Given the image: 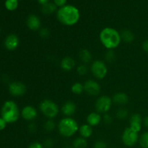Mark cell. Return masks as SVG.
Masks as SVG:
<instances>
[{
    "label": "cell",
    "instance_id": "6da1fadb",
    "mask_svg": "<svg viewBox=\"0 0 148 148\" xmlns=\"http://www.w3.org/2000/svg\"><path fill=\"white\" fill-rule=\"evenodd\" d=\"M58 20L66 26H72L77 24L80 18V13L76 7L67 4L60 7L56 13Z\"/></svg>",
    "mask_w": 148,
    "mask_h": 148
},
{
    "label": "cell",
    "instance_id": "7a4b0ae2",
    "mask_svg": "<svg viewBox=\"0 0 148 148\" xmlns=\"http://www.w3.org/2000/svg\"><path fill=\"white\" fill-rule=\"evenodd\" d=\"M100 40L105 48L113 50L119 46L121 41L120 33L112 27H105L99 35Z\"/></svg>",
    "mask_w": 148,
    "mask_h": 148
},
{
    "label": "cell",
    "instance_id": "3957f363",
    "mask_svg": "<svg viewBox=\"0 0 148 148\" xmlns=\"http://www.w3.org/2000/svg\"><path fill=\"white\" fill-rule=\"evenodd\" d=\"M79 125L76 120L71 117H65L59 121L58 124V130L59 134L64 137L73 136L79 131Z\"/></svg>",
    "mask_w": 148,
    "mask_h": 148
},
{
    "label": "cell",
    "instance_id": "277c9868",
    "mask_svg": "<svg viewBox=\"0 0 148 148\" xmlns=\"http://www.w3.org/2000/svg\"><path fill=\"white\" fill-rule=\"evenodd\" d=\"M20 116V111L17 104L12 101L5 102L1 108V118L7 123H14Z\"/></svg>",
    "mask_w": 148,
    "mask_h": 148
},
{
    "label": "cell",
    "instance_id": "5b68a950",
    "mask_svg": "<svg viewBox=\"0 0 148 148\" xmlns=\"http://www.w3.org/2000/svg\"><path fill=\"white\" fill-rule=\"evenodd\" d=\"M39 108L42 114L50 119L55 118L59 111L57 104L51 100L49 99L42 101L39 105Z\"/></svg>",
    "mask_w": 148,
    "mask_h": 148
},
{
    "label": "cell",
    "instance_id": "8992f818",
    "mask_svg": "<svg viewBox=\"0 0 148 148\" xmlns=\"http://www.w3.org/2000/svg\"><path fill=\"white\" fill-rule=\"evenodd\" d=\"M90 70L93 76L98 79L105 78L108 73V68L106 64L101 60L94 61L91 64Z\"/></svg>",
    "mask_w": 148,
    "mask_h": 148
},
{
    "label": "cell",
    "instance_id": "52a82bcc",
    "mask_svg": "<svg viewBox=\"0 0 148 148\" xmlns=\"http://www.w3.org/2000/svg\"><path fill=\"white\" fill-rule=\"evenodd\" d=\"M112 103V98L107 95H103L97 99L95 105V109L100 114H106L111 109Z\"/></svg>",
    "mask_w": 148,
    "mask_h": 148
},
{
    "label": "cell",
    "instance_id": "ba28073f",
    "mask_svg": "<svg viewBox=\"0 0 148 148\" xmlns=\"http://www.w3.org/2000/svg\"><path fill=\"white\" fill-rule=\"evenodd\" d=\"M138 132L130 127L126 128L122 134V142L126 146L132 147L138 141Z\"/></svg>",
    "mask_w": 148,
    "mask_h": 148
},
{
    "label": "cell",
    "instance_id": "9c48e42d",
    "mask_svg": "<svg viewBox=\"0 0 148 148\" xmlns=\"http://www.w3.org/2000/svg\"><path fill=\"white\" fill-rule=\"evenodd\" d=\"M84 89L88 95L95 96L101 92V88L98 82L92 79H88L84 83Z\"/></svg>",
    "mask_w": 148,
    "mask_h": 148
},
{
    "label": "cell",
    "instance_id": "30bf717a",
    "mask_svg": "<svg viewBox=\"0 0 148 148\" xmlns=\"http://www.w3.org/2000/svg\"><path fill=\"white\" fill-rule=\"evenodd\" d=\"M26 86L20 82H13L9 85V91L14 96H21L26 92Z\"/></svg>",
    "mask_w": 148,
    "mask_h": 148
},
{
    "label": "cell",
    "instance_id": "8fae6325",
    "mask_svg": "<svg viewBox=\"0 0 148 148\" xmlns=\"http://www.w3.org/2000/svg\"><path fill=\"white\" fill-rule=\"evenodd\" d=\"M21 115L26 121H33L38 116L37 110L31 106H27L22 110Z\"/></svg>",
    "mask_w": 148,
    "mask_h": 148
},
{
    "label": "cell",
    "instance_id": "7c38bea8",
    "mask_svg": "<svg viewBox=\"0 0 148 148\" xmlns=\"http://www.w3.org/2000/svg\"><path fill=\"white\" fill-rule=\"evenodd\" d=\"M20 43L18 37L14 34H10L7 36L4 41V45L7 49L10 51H13L17 49Z\"/></svg>",
    "mask_w": 148,
    "mask_h": 148
},
{
    "label": "cell",
    "instance_id": "4fadbf2b",
    "mask_svg": "<svg viewBox=\"0 0 148 148\" xmlns=\"http://www.w3.org/2000/svg\"><path fill=\"white\" fill-rule=\"evenodd\" d=\"M41 23L40 18L36 14H30L27 19V26L30 30L36 31L40 29Z\"/></svg>",
    "mask_w": 148,
    "mask_h": 148
},
{
    "label": "cell",
    "instance_id": "5bb4252c",
    "mask_svg": "<svg viewBox=\"0 0 148 148\" xmlns=\"http://www.w3.org/2000/svg\"><path fill=\"white\" fill-rule=\"evenodd\" d=\"M130 127L137 132L141 130L142 128V117L139 114H134L130 118Z\"/></svg>",
    "mask_w": 148,
    "mask_h": 148
},
{
    "label": "cell",
    "instance_id": "9a60e30c",
    "mask_svg": "<svg viewBox=\"0 0 148 148\" xmlns=\"http://www.w3.org/2000/svg\"><path fill=\"white\" fill-rule=\"evenodd\" d=\"M76 105L72 101H67L62 107V112L66 117H70L76 111Z\"/></svg>",
    "mask_w": 148,
    "mask_h": 148
},
{
    "label": "cell",
    "instance_id": "2e32d148",
    "mask_svg": "<svg viewBox=\"0 0 148 148\" xmlns=\"http://www.w3.org/2000/svg\"><path fill=\"white\" fill-rule=\"evenodd\" d=\"M86 120L88 124H89L90 127H96V126H98L101 123V120H102V117L100 115L99 113L92 112L88 114Z\"/></svg>",
    "mask_w": 148,
    "mask_h": 148
},
{
    "label": "cell",
    "instance_id": "e0dca14e",
    "mask_svg": "<svg viewBox=\"0 0 148 148\" xmlns=\"http://www.w3.org/2000/svg\"><path fill=\"white\" fill-rule=\"evenodd\" d=\"M112 101L115 103L116 105L124 106L128 103L129 102V97L124 92H117L113 96Z\"/></svg>",
    "mask_w": 148,
    "mask_h": 148
},
{
    "label": "cell",
    "instance_id": "ac0fdd59",
    "mask_svg": "<svg viewBox=\"0 0 148 148\" xmlns=\"http://www.w3.org/2000/svg\"><path fill=\"white\" fill-rule=\"evenodd\" d=\"M61 68L64 71H71L75 66V61L70 56H66L60 63Z\"/></svg>",
    "mask_w": 148,
    "mask_h": 148
},
{
    "label": "cell",
    "instance_id": "d6986e66",
    "mask_svg": "<svg viewBox=\"0 0 148 148\" xmlns=\"http://www.w3.org/2000/svg\"><path fill=\"white\" fill-rule=\"evenodd\" d=\"M79 132L81 137L85 139L90 137L92 136V132H93L92 127L88 124H82V126H80V127L79 128Z\"/></svg>",
    "mask_w": 148,
    "mask_h": 148
},
{
    "label": "cell",
    "instance_id": "ffe728a7",
    "mask_svg": "<svg viewBox=\"0 0 148 148\" xmlns=\"http://www.w3.org/2000/svg\"><path fill=\"white\" fill-rule=\"evenodd\" d=\"M79 57L80 60L83 62L84 64H88L92 61V53H90L89 50L86 49H82L79 51Z\"/></svg>",
    "mask_w": 148,
    "mask_h": 148
},
{
    "label": "cell",
    "instance_id": "44dd1931",
    "mask_svg": "<svg viewBox=\"0 0 148 148\" xmlns=\"http://www.w3.org/2000/svg\"><path fill=\"white\" fill-rule=\"evenodd\" d=\"M121 40L126 43H132L134 40V35L130 30H123L120 33Z\"/></svg>",
    "mask_w": 148,
    "mask_h": 148
},
{
    "label": "cell",
    "instance_id": "7402d4cb",
    "mask_svg": "<svg viewBox=\"0 0 148 148\" xmlns=\"http://www.w3.org/2000/svg\"><path fill=\"white\" fill-rule=\"evenodd\" d=\"M56 7H57V6H56L54 3L49 2L47 3V4H45V5L42 6V12L44 14L49 15V14H52V13H53L56 11Z\"/></svg>",
    "mask_w": 148,
    "mask_h": 148
},
{
    "label": "cell",
    "instance_id": "603a6c76",
    "mask_svg": "<svg viewBox=\"0 0 148 148\" xmlns=\"http://www.w3.org/2000/svg\"><path fill=\"white\" fill-rule=\"evenodd\" d=\"M73 147L74 148H85L88 145V142L86 139L83 137H77L73 141Z\"/></svg>",
    "mask_w": 148,
    "mask_h": 148
},
{
    "label": "cell",
    "instance_id": "cb8c5ba5",
    "mask_svg": "<svg viewBox=\"0 0 148 148\" xmlns=\"http://www.w3.org/2000/svg\"><path fill=\"white\" fill-rule=\"evenodd\" d=\"M71 90L73 92L74 94H76V95H80L83 92V91H85L84 89V85H82L80 82H75V84H73L71 88Z\"/></svg>",
    "mask_w": 148,
    "mask_h": 148
},
{
    "label": "cell",
    "instance_id": "d4e9b609",
    "mask_svg": "<svg viewBox=\"0 0 148 148\" xmlns=\"http://www.w3.org/2000/svg\"><path fill=\"white\" fill-rule=\"evenodd\" d=\"M18 7V0H6L5 7L10 11H14Z\"/></svg>",
    "mask_w": 148,
    "mask_h": 148
},
{
    "label": "cell",
    "instance_id": "484cf974",
    "mask_svg": "<svg viewBox=\"0 0 148 148\" xmlns=\"http://www.w3.org/2000/svg\"><path fill=\"white\" fill-rule=\"evenodd\" d=\"M116 115L117 119H119L120 120H124L128 116L129 111L127 108H120V109H119L118 111H116Z\"/></svg>",
    "mask_w": 148,
    "mask_h": 148
},
{
    "label": "cell",
    "instance_id": "4316f807",
    "mask_svg": "<svg viewBox=\"0 0 148 148\" xmlns=\"http://www.w3.org/2000/svg\"><path fill=\"white\" fill-rule=\"evenodd\" d=\"M44 129L47 132H51L56 128V123L52 119H49L44 123Z\"/></svg>",
    "mask_w": 148,
    "mask_h": 148
},
{
    "label": "cell",
    "instance_id": "83f0119b",
    "mask_svg": "<svg viewBox=\"0 0 148 148\" xmlns=\"http://www.w3.org/2000/svg\"><path fill=\"white\" fill-rule=\"evenodd\" d=\"M140 145L143 148H148V132H146L140 139Z\"/></svg>",
    "mask_w": 148,
    "mask_h": 148
},
{
    "label": "cell",
    "instance_id": "f1b7e54d",
    "mask_svg": "<svg viewBox=\"0 0 148 148\" xmlns=\"http://www.w3.org/2000/svg\"><path fill=\"white\" fill-rule=\"evenodd\" d=\"M105 59L109 63H112L116 59V53L113 50H108L105 55Z\"/></svg>",
    "mask_w": 148,
    "mask_h": 148
},
{
    "label": "cell",
    "instance_id": "f546056e",
    "mask_svg": "<svg viewBox=\"0 0 148 148\" xmlns=\"http://www.w3.org/2000/svg\"><path fill=\"white\" fill-rule=\"evenodd\" d=\"M88 72V67L86 64H80L77 68V72L80 76H85Z\"/></svg>",
    "mask_w": 148,
    "mask_h": 148
},
{
    "label": "cell",
    "instance_id": "4dcf8cb0",
    "mask_svg": "<svg viewBox=\"0 0 148 148\" xmlns=\"http://www.w3.org/2000/svg\"><path fill=\"white\" fill-rule=\"evenodd\" d=\"M39 34H40V36L41 38H46L49 37V35H50V31L49 30V29L44 27V28L40 29V31H39Z\"/></svg>",
    "mask_w": 148,
    "mask_h": 148
},
{
    "label": "cell",
    "instance_id": "1f68e13d",
    "mask_svg": "<svg viewBox=\"0 0 148 148\" xmlns=\"http://www.w3.org/2000/svg\"><path fill=\"white\" fill-rule=\"evenodd\" d=\"M94 148H107V144L104 141L98 140L95 143Z\"/></svg>",
    "mask_w": 148,
    "mask_h": 148
},
{
    "label": "cell",
    "instance_id": "d6a6232c",
    "mask_svg": "<svg viewBox=\"0 0 148 148\" xmlns=\"http://www.w3.org/2000/svg\"><path fill=\"white\" fill-rule=\"evenodd\" d=\"M53 145H54V142L52 139H46L43 143V146L46 148H51L53 147Z\"/></svg>",
    "mask_w": 148,
    "mask_h": 148
},
{
    "label": "cell",
    "instance_id": "836d02e7",
    "mask_svg": "<svg viewBox=\"0 0 148 148\" xmlns=\"http://www.w3.org/2000/svg\"><path fill=\"white\" fill-rule=\"evenodd\" d=\"M103 121L106 124H111L113 121V118L111 115L108 114H105L103 116Z\"/></svg>",
    "mask_w": 148,
    "mask_h": 148
},
{
    "label": "cell",
    "instance_id": "e575fe53",
    "mask_svg": "<svg viewBox=\"0 0 148 148\" xmlns=\"http://www.w3.org/2000/svg\"><path fill=\"white\" fill-rule=\"evenodd\" d=\"M54 1V4H56L57 7H62L63 6L66 5V0H53Z\"/></svg>",
    "mask_w": 148,
    "mask_h": 148
},
{
    "label": "cell",
    "instance_id": "d590c367",
    "mask_svg": "<svg viewBox=\"0 0 148 148\" xmlns=\"http://www.w3.org/2000/svg\"><path fill=\"white\" fill-rule=\"evenodd\" d=\"M28 148H43V145L42 144H40V143L35 142V143H31V144L29 145Z\"/></svg>",
    "mask_w": 148,
    "mask_h": 148
},
{
    "label": "cell",
    "instance_id": "8d00e7d4",
    "mask_svg": "<svg viewBox=\"0 0 148 148\" xmlns=\"http://www.w3.org/2000/svg\"><path fill=\"white\" fill-rule=\"evenodd\" d=\"M36 130H37V127H36V124L35 123H30L28 125V130L31 133L36 132Z\"/></svg>",
    "mask_w": 148,
    "mask_h": 148
},
{
    "label": "cell",
    "instance_id": "74e56055",
    "mask_svg": "<svg viewBox=\"0 0 148 148\" xmlns=\"http://www.w3.org/2000/svg\"><path fill=\"white\" fill-rule=\"evenodd\" d=\"M6 124L7 122L2 118H0V130H2L5 128Z\"/></svg>",
    "mask_w": 148,
    "mask_h": 148
},
{
    "label": "cell",
    "instance_id": "f35d334b",
    "mask_svg": "<svg viewBox=\"0 0 148 148\" xmlns=\"http://www.w3.org/2000/svg\"><path fill=\"white\" fill-rule=\"evenodd\" d=\"M142 47H143V49L145 51L148 53V40H146L145 41L143 42Z\"/></svg>",
    "mask_w": 148,
    "mask_h": 148
},
{
    "label": "cell",
    "instance_id": "ab89813d",
    "mask_svg": "<svg viewBox=\"0 0 148 148\" xmlns=\"http://www.w3.org/2000/svg\"><path fill=\"white\" fill-rule=\"evenodd\" d=\"M38 3L40 4H41L42 6L45 5L46 4H47V3H49V0H38Z\"/></svg>",
    "mask_w": 148,
    "mask_h": 148
},
{
    "label": "cell",
    "instance_id": "60d3db41",
    "mask_svg": "<svg viewBox=\"0 0 148 148\" xmlns=\"http://www.w3.org/2000/svg\"><path fill=\"white\" fill-rule=\"evenodd\" d=\"M144 124H145V126L147 127V128H148V116L147 117H145V119Z\"/></svg>",
    "mask_w": 148,
    "mask_h": 148
},
{
    "label": "cell",
    "instance_id": "b9f144b4",
    "mask_svg": "<svg viewBox=\"0 0 148 148\" xmlns=\"http://www.w3.org/2000/svg\"><path fill=\"white\" fill-rule=\"evenodd\" d=\"M65 148H72V147H65Z\"/></svg>",
    "mask_w": 148,
    "mask_h": 148
}]
</instances>
